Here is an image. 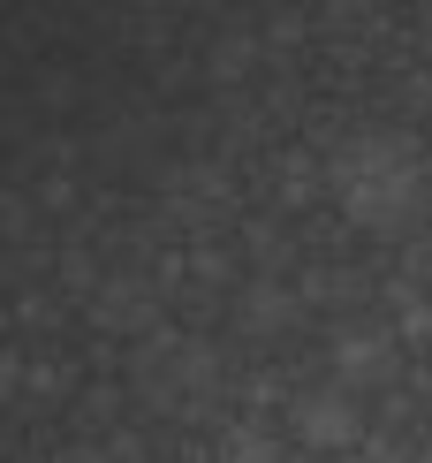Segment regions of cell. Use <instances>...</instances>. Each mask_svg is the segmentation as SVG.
<instances>
[{"label": "cell", "mask_w": 432, "mask_h": 463, "mask_svg": "<svg viewBox=\"0 0 432 463\" xmlns=\"http://www.w3.org/2000/svg\"><path fill=\"white\" fill-rule=\"evenodd\" d=\"M326 190L349 213V228L402 236L432 213V152L409 129H364L326 160Z\"/></svg>", "instance_id": "6da1fadb"}, {"label": "cell", "mask_w": 432, "mask_h": 463, "mask_svg": "<svg viewBox=\"0 0 432 463\" xmlns=\"http://www.w3.org/2000/svg\"><path fill=\"white\" fill-rule=\"evenodd\" d=\"M212 380H221V364H212L205 342H190V335H145V350H136V388H145L152 402H174L183 411L190 395H212Z\"/></svg>", "instance_id": "7a4b0ae2"}, {"label": "cell", "mask_w": 432, "mask_h": 463, "mask_svg": "<svg viewBox=\"0 0 432 463\" xmlns=\"http://www.w3.org/2000/svg\"><path fill=\"white\" fill-rule=\"evenodd\" d=\"M288 426H296L304 449H319V456H349V449L364 440V411H357V395H349V388H319V395H296Z\"/></svg>", "instance_id": "3957f363"}, {"label": "cell", "mask_w": 432, "mask_h": 463, "mask_svg": "<svg viewBox=\"0 0 432 463\" xmlns=\"http://www.w3.org/2000/svg\"><path fill=\"white\" fill-rule=\"evenodd\" d=\"M91 326L99 335H160V297H152V281L136 274H114L91 288Z\"/></svg>", "instance_id": "277c9868"}, {"label": "cell", "mask_w": 432, "mask_h": 463, "mask_svg": "<svg viewBox=\"0 0 432 463\" xmlns=\"http://www.w3.org/2000/svg\"><path fill=\"white\" fill-rule=\"evenodd\" d=\"M333 380H342V388H387V380H395V335H380V326H342V335H333Z\"/></svg>", "instance_id": "5b68a950"}, {"label": "cell", "mask_w": 432, "mask_h": 463, "mask_svg": "<svg viewBox=\"0 0 432 463\" xmlns=\"http://www.w3.org/2000/svg\"><path fill=\"white\" fill-rule=\"evenodd\" d=\"M288 319H296V297H288L281 281H250L243 288V326L250 335H281Z\"/></svg>", "instance_id": "8992f818"}, {"label": "cell", "mask_w": 432, "mask_h": 463, "mask_svg": "<svg viewBox=\"0 0 432 463\" xmlns=\"http://www.w3.org/2000/svg\"><path fill=\"white\" fill-rule=\"evenodd\" d=\"M319 190H326V167L311 160V152H288V160L273 167V198H281V205H311Z\"/></svg>", "instance_id": "52a82bcc"}, {"label": "cell", "mask_w": 432, "mask_h": 463, "mask_svg": "<svg viewBox=\"0 0 432 463\" xmlns=\"http://www.w3.org/2000/svg\"><path fill=\"white\" fill-rule=\"evenodd\" d=\"M221 463H281V440H273L258 418H243V426L221 433Z\"/></svg>", "instance_id": "ba28073f"}, {"label": "cell", "mask_w": 432, "mask_h": 463, "mask_svg": "<svg viewBox=\"0 0 432 463\" xmlns=\"http://www.w3.org/2000/svg\"><path fill=\"white\" fill-rule=\"evenodd\" d=\"M395 335L402 342H432V304L418 288H395Z\"/></svg>", "instance_id": "9c48e42d"}, {"label": "cell", "mask_w": 432, "mask_h": 463, "mask_svg": "<svg viewBox=\"0 0 432 463\" xmlns=\"http://www.w3.org/2000/svg\"><path fill=\"white\" fill-rule=\"evenodd\" d=\"M250 69V38L235 31V38H221V46H212V76H243Z\"/></svg>", "instance_id": "30bf717a"}, {"label": "cell", "mask_w": 432, "mask_h": 463, "mask_svg": "<svg viewBox=\"0 0 432 463\" xmlns=\"http://www.w3.org/2000/svg\"><path fill=\"white\" fill-rule=\"evenodd\" d=\"M53 463H114V456H107V449H91V440H76V449H61Z\"/></svg>", "instance_id": "8fae6325"}, {"label": "cell", "mask_w": 432, "mask_h": 463, "mask_svg": "<svg viewBox=\"0 0 432 463\" xmlns=\"http://www.w3.org/2000/svg\"><path fill=\"white\" fill-rule=\"evenodd\" d=\"M190 266H198V281H221V274H228V259H221V250H198Z\"/></svg>", "instance_id": "7c38bea8"}]
</instances>
